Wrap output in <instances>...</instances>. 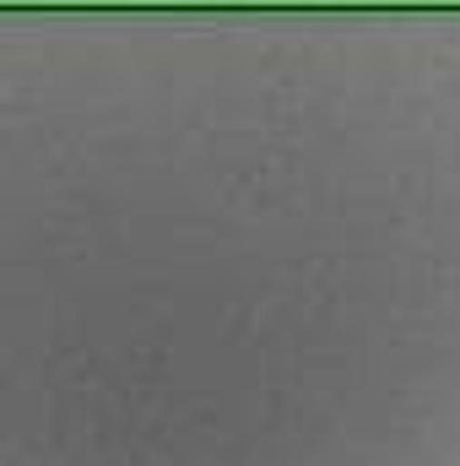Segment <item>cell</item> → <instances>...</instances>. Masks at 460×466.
Listing matches in <instances>:
<instances>
[{"mask_svg": "<svg viewBox=\"0 0 460 466\" xmlns=\"http://www.w3.org/2000/svg\"><path fill=\"white\" fill-rule=\"evenodd\" d=\"M0 466H460V5L0 11Z\"/></svg>", "mask_w": 460, "mask_h": 466, "instance_id": "cell-1", "label": "cell"}]
</instances>
